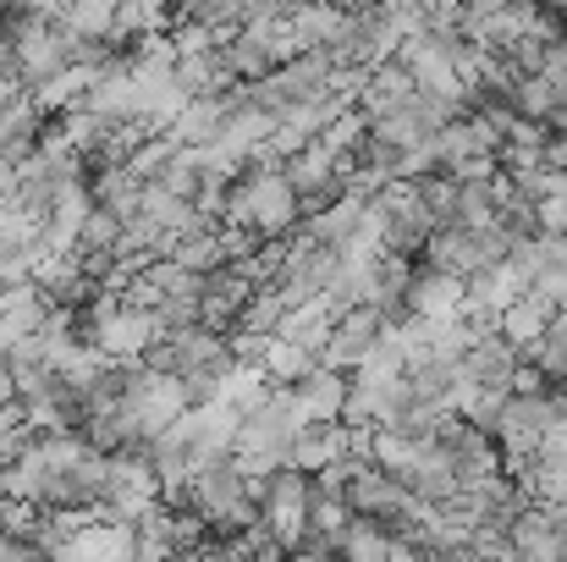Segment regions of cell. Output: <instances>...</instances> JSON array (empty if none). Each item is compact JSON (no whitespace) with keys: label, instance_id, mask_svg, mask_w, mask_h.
I'll return each instance as SVG.
<instances>
[{"label":"cell","instance_id":"8","mask_svg":"<svg viewBox=\"0 0 567 562\" xmlns=\"http://www.w3.org/2000/svg\"><path fill=\"white\" fill-rule=\"evenodd\" d=\"M94 78H100V67H89V61H66V67H55L50 78H39L28 94H33V105H39L44 116H61V111H72V105L94 89Z\"/></svg>","mask_w":567,"mask_h":562},{"label":"cell","instance_id":"14","mask_svg":"<svg viewBox=\"0 0 567 562\" xmlns=\"http://www.w3.org/2000/svg\"><path fill=\"white\" fill-rule=\"evenodd\" d=\"M507 105H513L518 116H535V122H551V127H557V116H563V100H557L551 78H540V72H518V83L507 89Z\"/></svg>","mask_w":567,"mask_h":562},{"label":"cell","instance_id":"10","mask_svg":"<svg viewBox=\"0 0 567 562\" xmlns=\"http://www.w3.org/2000/svg\"><path fill=\"white\" fill-rule=\"evenodd\" d=\"M551 315H557V309H551L540 293H518V298L496 315V331H502L518 354H529V348H535V337L551 326Z\"/></svg>","mask_w":567,"mask_h":562},{"label":"cell","instance_id":"3","mask_svg":"<svg viewBox=\"0 0 567 562\" xmlns=\"http://www.w3.org/2000/svg\"><path fill=\"white\" fill-rule=\"evenodd\" d=\"M161 315L155 309H138V304H116L111 315H100V320H89L83 326V337L105 354V359H116V365H133V359H144L155 343H161Z\"/></svg>","mask_w":567,"mask_h":562},{"label":"cell","instance_id":"17","mask_svg":"<svg viewBox=\"0 0 567 562\" xmlns=\"http://www.w3.org/2000/svg\"><path fill=\"white\" fill-rule=\"evenodd\" d=\"M353 524V502L342 497V491H315L309 497V530L315 535H326L331 546H337V535Z\"/></svg>","mask_w":567,"mask_h":562},{"label":"cell","instance_id":"12","mask_svg":"<svg viewBox=\"0 0 567 562\" xmlns=\"http://www.w3.org/2000/svg\"><path fill=\"white\" fill-rule=\"evenodd\" d=\"M172 78L183 83V94H220L237 83V72L226 67V50H198V55H177L172 61Z\"/></svg>","mask_w":567,"mask_h":562},{"label":"cell","instance_id":"26","mask_svg":"<svg viewBox=\"0 0 567 562\" xmlns=\"http://www.w3.org/2000/svg\"><path fill=\"white\" fill-rule=\"evenodd\" d=\"M0 11H6V0H0Z\"/></svg>","mask_w":567,"mask_h":562},{"label":"cell","instance_id":"11","mask_svg":"<svg viewBox=\"0 0 567 562\" xmlns=\"http://www.w3.org/2000/svg\"><path fill=\"white\" fill-rule=\"evenodd\" d=\"M331 320H337V304L326 298V293H315V298H303V304H292L287 315H281V337H292V343H303L309 354H320L326 348V337H331Z\"/></svg>","mask_w":567,"mask_h":562},{"label":"cell","instance_id":"6","mask_svg":"<svg viewBox=\"0 0 567 562\" xmlns=\"http://www.w3.org/2000/svg\"><path fill=\"white\" fill-rule=\"evenodd\" d=\"M402 309L424 315V320H446V315H463V276L452 270H435V265H413V282L402 293Z\"/></svg>","mask_w":567,"mask_h":562},{"label":"cell","instance_id":"2","mask_svg":"<svg viewBox=\"0 0 567 562\" xmlns=\"http://www.w3.org/2000/svg\"><path fill=\"white\" fill-rule=\"evenodd\" d=\"M309 497H315V480L292 463H281L265 486H259V524L276 535L281 552H292L303 535H309Z\"/></svg>","mask_w":567,"mask_h":562},{"label":"cell","instance_id":"9","mask_svg":"<svg viewBox=\"0 0 567 562\" xmlns=\"http://www.w3.org/2000/svg\"><path fill=\"white\" fill-rule=\"evenodd\" d=\"M419 83L408 78V67L391 55V61H375V67H364V78H359V94H353V105L364 111V116H380V111H391V105H402L408 94H413Z\"/></svg>","mask_w":567,"mask_h":562},{"label":"cell","instance_id":"18","mask_svg":"<svg viewBox=\"0 0 567 562\" xmlns=\"http://www.w3.org/2000/svg\"><path fill=\"white\" fill-rule=\"evenodd\" d=\"M116 237H122V215L94 204L78 226V254H116Z\"/></svg>","mask_w":567,"mask_h":562},{"label":"cell","instance_id":"5","mask_svg":"<svg viewBox=\"0 0 567 562\" xmlns=\"http://www.w3.org/2000/svg\"><path fill=\"white\" fill-rule=\"evenodd\" d=\"M396 61L408 67V78H413L419 89H430V94H441V100H457V105H468V89H463V78H457V67H452V55H446V44H441L430 28H419V33H402V44H396Z\"/></svg>","mask_w":567,"mask_h":562},{"label":"cell","instance_id":"7","mask_svg":"<svg viewBox=\"0 0 567 562\" xmlns=\"http://www.w3.org/2000/svg\"><path fill=\"white\" fill-rule=\"evenodd\" d=\"M287 17H292L303 50H331V55H337L342 39H348V17H353V11H342V6H331V0H292Z\"/></svg>","mask_w":567,"mask_h":562},{"label":"cell","instance_id":"20","mask_svg":"<svg viewBox=\"0 0 567 562\" xmlns=\"http://www.w3.org/2000/svg\"><path fill=\"white\" fill-rule=\"evenodd\" d=\"M413 183H419V198H424V210L435 215V226L457 215V187H463V183H457L452 172H424V177H413Z\"/></svg>","mask_w":567,"mask_h":562},{"label":"cell","instance_id":"22","mask_svg":"<svg viewBox=\"0 0 567 562\" xmlns=\"http://www.w3.org/2000/svg\"><path fill=\"white\" fill-rule=\"evenodd\" d=\"M28 558H44L39 541H33V535H17V530L0 524V562H28Z\"/></svg>","mask_w":567,"mask_h":562},{"label":"cell","instance_id":"4","mask_svg":"<svg viewBox=\"0 0 567 562\" xmlns=\"http://www.w3.org/2000/svg\"><path fill=\"white\" fill-rule=\"evenodd\" d=\"M385 320H391V315H385L380 304H348V309H337L331 337H326V348H320V365H331V370H359L364 354L380 343Z\"/></svg>","mask_w":567,"mask_h":562},{"label":"cell","instance_id":"23","mask_svg":"<svg viewBox=\"0 0 567 562\" xmlns=\"http://www.w3.org/2000/svg\"><path fill=\"white\" fill-rule=\"evenodd\" d=\"M17 402V375H11V359H0V408Z\"/></svg>","mask_w":567,"mask_h":562},{"label":"cell","instance_id":"13","mask_svg":"<svg viewBox=\"0 0 567 562\" xmlns=\"http://www.w3.org/2000/svg\"><path fill=\"white\" fill-rule=\"evenodd\" d=\"M320 365V354H309L303 343H292V337H281V331H270L265 337V354H259V370L270 386H298L303 375Z\"/></svg>","mask_w":567,"mask_h":562},{"label":"cell","instance_id":"21","mask_svg":"<svg viewBox=\"0 0 567 562\" xmlns=\"http://www.w3.org/2000/svg\"><path fill=\"white\" fill-rule=\"evenodd\" d=\"M529 293H540L551 309H567V265L563 259L540 265V270H535V282H529Z\"/></svg>","mask_w":567,"mask_h":562},{"label":"cell","instance_id":"19","mask_svg":"<svg viewBox=\"0 0 567 562\" xmlns=\"http://www.w3.org/2000/svg\"><path fill=\"white\" fill-rule=\"evenodd\" d=\"M177 155V139L172 133H150V139H138L133 144V155H127V172L133 177H144V183H155L161 172H166V161Z\"/></svg>","mask_w":567,"mask_h":562},{"label":"cell","instance_id":"16","mask_svg":"<svg viewBox=\"0 0 567 562\" xmlns=\"http://www.w3.org/2000/svg\"><path fill=\"white\" fill-rule=\"evenodd\" d=\"M116 6H122V0H72L66 17H61V28H66L72 39H111Z\"/></svg>","mask_w":567,"mask_h":562},{"label":"cell","instance_id":"24","mask_svg":"<svg viewBox=\"0 0 567 562\" xmlns=\"http://www.w3.org/2000/svg\"><path fill=\"white\" fill-rule=\"evenodd\" d=\"M11 72V33H6V17H0V78Z\"/></svg>","mask_w":567,"mask_h":562},{"label":"cell","instance_id":"15","mask_svg":"<svg viewBox=\"0 0 567 562\" xmlns=\"http://www.w3.org/2000/svg\"><path fill=\"white\" fill-rule=\"evenodd\" d=\"M337 558H359V562L391 558V530L375 524V519H364V513H353V524L337 535Z\"/></svg>","mask_w":567,"mask_h":562},{"label":"cell","instance_id":"25","mask_svg":"<svg viewBox=\"0 0 567 562\" xmlns=\"http://www.w3.org/2000/svg\"><path fill=\"white\" fill-rule=\"evenodd\" d=\"M331 6H342V11H370V6H380V0H331Z\"/></svg>","mask_w":567,"mask_h":562},{"label":"cell","instance_id":"1","mask_svg":"<svg viewBox=\"0 0 567 562\" xmlns=\"http://www.w3.org/2000/svg\"><path fill=\"white\" fill-rule=\"evenodd\" d=\"M303 215L298 187L287 183L281 166H243L226 183V204H220V226H243L254 237H287Z\"/></svg>","mask_w":567,"mask_h":562}]
</instances>
